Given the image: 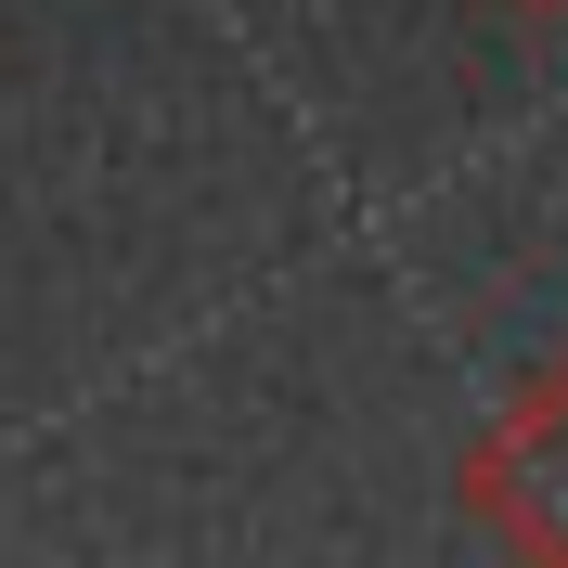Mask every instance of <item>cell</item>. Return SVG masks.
<instances>
[{
    "label": "cell",
    "instance_id": "7a4b0ae2",
    "mask_svg": "<svg viewBox=\"0 0 568 568\" xmlns=\"http://www.w3.org/2000/svg\"><path fill=\"white\" fill-rule=\"evenodd\" d=\"M491 13H517V27H556V13H568V0H491Z\"/></svg>",
    "mask_w": 568,
    "mask_h": 568
},
{
    "label": "cell",
    "instance_id": "6da1fadb",
    "mask_svg": "<svg viewBox=\"0 0 568 568\" xmlns=\"http://www.w3.org/2000/svg\"><path fill=\"white\" fill-rule=\"evenodd\" d=\"M465 517L517 556H568V349L504 400V426L465 453Z\"/></svg>",
    "mask_w": 568,
    "mask_h": 568
}]
</instances>
